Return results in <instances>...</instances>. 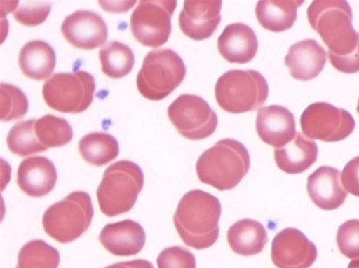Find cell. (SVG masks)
I'll return each mask as SVG.
<instances>
[{
    "label": "cell",
    "instance_id": "1",
    "mask_svg": "<svg viewBox=\"0 0 359 268\" xmlns=\"http://www.w3.org/2000/svg\"><path fill=\"white\" fill-rule=\"evenodd\" d=\"M222 206L218 198L201 190L184 195L174 215L180 238L196 250L212 247L219 238Z\"/></svg>",
    "mask_w": 359,
    "mask_h": 268
},
{
    "label": "cell",
    "instance_id": "2",
    "mask_svg": "<svg viewBox=\"0 0 359 268\" xmlns=\"http://www.w3.org/2000/svg\"><path fill=\"white\" fill-rule=\"evenodd\" d=\"M310 26L329 48V54L346 57L355 52L359 33L352 25L351 8L344 0H318L307 10Z\"/></svg>",
    "mask_w": 359,
    "mask_h": 268
},
{
    "label": "cell",
    "instance_id": "3",
    "mask_svg": "<svg viewBox=\"0 0 359 268\" xmlns=\"http://www.w3.org/2000/svg\"><path fill=\"white\" fill-rule=\"evenodd\" d=\"M250 158L247 148L232 139L219 141L196 163L199 181L219 190H232L248 174Z\"/></svg>",
    "mask_w": 359,
    "mask_h": 268
},
{
    "label": "cell",
    "instance_id": "4",
    "mask_svg": "<svg viewBox=\"0 0 359 268\" xmlns=\"http://www.w3.org/2000/svg\"><path fill=\"white\" fill-rule=\"evenodd\" d=\"M143 187L144 174L136 163L121 160L112 164L104 172L97 190L102 213L114 217L130 211Z\"/></svg>",
    "mask_w": 359,
    "mask_h": 268
},
{
    "label": "cell",
    "instance_id": "5",
    "mask_svg": "<svg viewBox=\"0 0 359 268\" xmlns=\"http://www.w3.org/2000/svg\"><path fill=\"white\" fill-rule=\"evenodd\" d=\"M269 85L255 70H231L222 75L215 87L217 103L230 114L252 112L265 105Z\"/></svg>",
    "mask_w": 359,
    "mask_h": 268
},
{
    "label": "cell",
    "instance_id": "6",
    "mask_svg": "<svg viewBox=\"0 0 359 268\" xmlns=\"http://www.w3.org/2000/svg\"><path fill=\"white\" fill-rule=\"evenodd\" d=\"M185 76V64L176 52L156 48L144 59L137 76V87L145 99L161 101L181 85Z\"/></svg>",
    "mask_w": 359,
    "mask_h": 268
},
{
    "label": "cell",
    "instance_id": "7",
    "mask_svg": "<svg viewBox=\"0 0 359 268\" xmlns=\"http://www.w3.org/2000/svg\"><path fill=\"white\" fill-rule=\"evenodd\" d=\"M94 217L92 198L86 192H73L50 206L42 217L44 232L61 244L77 240L88 230Z\"/></svg>",
    "mask_w": 359,
    "mask_h": 268
},
{
    "label": "cell",
    "instance_id": "8",
    "mask_svg": "<svg viewBox=\"0 0 359 268\" xmlns=\"http://www.w3.org/2000/svg\"><path fill=\"white\" fill-rule=\"evenodd\" d=\"M96 82L86 71L57 73L44 83L42 95L53 110L64 114H79L88 110L94 99Z\"/></svg>",
    "mask_w": 359,
    "mask_h": 268
},
{
    "label": "cell",
    "instance_id": "9",
    "mask_svg": "<svg viewBox=\"0 0 359 268\" xmlns=\"http://www.w3.org/2000/svg\"><path fill=\"white\" fill-rule=\"evenodd\" d=\"M175 0H141L130 17V30L136 41L147 48H161L172 33Z\"/></svg>",
    "mask_w": 359,
    "mask_h": 268
},
{
    "label": "cell",
    "instance_id": "10",
    "mask_svg": "<svg viewBox=\"0 0 359 268\" xmlns=\"http://www.w3.org/2000/svg\"><path fill=\"white\" fill-rule=\"evenodd\" d=\"M168 115L179 134L190 141L208 139L218 127L216 112L198 95H180L168 107Z\"/></svg>",
    "mask_w": 359,
    "mask_h": 268
},
{
    "label": "cell",
    "instance_id": "11",
    "mask_svg": "<svg viewBox=\"0 0 359 268\" xmlns=\"http://www.w3.org/2000/svg\"><path fill=\"white\" fill-rule=\"evenodd\" d=\"M301 128L308 139L337 143L347 139L355 129V120L344 108L329 103H314L303 112Z\"/></svg>",
    "mask_w": 359,
    "mask_h": 268
},
{
    "label": "cell",
    "instance_id": "12",
    "mask_svg": "<svg viewBox=\"0 0 359 268\" xmlns=\"http://www.w3.org/2000/svg\"><path fill=\"white\" fill-rule=\"evenodd\" d=\"M318 258V248L298 228H285L272 241L271 259L278 268H309Z\"/></svg>",
    "mask_w": 359,
    "mask_h": 268
},
{
    "label": "cell",
    "instance_id": "13",
    "mask_svg": "<svg viewBox=\"0 0 359 268\" xmlns=\"http://www.w3.org/2000/svg\"><path fill=\"white\" fill-rule=\"evenodd\" d=\"M62 34L79 50H92L104 45L108 28L101 15L90 10H77L64 20Z\"/></svg>",
    "mask_w": 359,
    "mask_h": 268
},
{
    "label": "cell",
    "instance_id": "14",
    "mask_svg": "<svg viewBox=\"0 0 359 268\" xmlns=\"http://www.w3.org/2000/svg\"><path fill=\"white\" fill-rule=\"evenodd\" d=\"M220 0H188L179 17V25L184 35L194 41L210 38L221 22Z\"/></svg>",
    "mask_w": 359,
    "mask_h": 268
},
{
    "label": "cell",
    "instance_id": "15",
    "mask_svg": "<svg viewBox=\"0 0 359 268\" xmlns=\"http://www.w3.org/2000/svg\"><path fill=\"white\" fill-rule=\"evenodd\" d=\"M256 130L266 145L283 148L296 136V119L283 106L261 108L257 115Z\"/></svg>",
    "mask_w": 359,
    "mask_h": 268
},
{
    "label": "cell",
    "instance_id": "16",
    "mask_svg": "<svg viewBox=\"0 0 359 268\" xmlns=\"http://www.w3.org/2000/svg\"><path fill=\"white\" fill-rule=\"evenodd\" d=\"M307 192L316 206L325 211L338 209L348 196L340 171L330 166H321L308 176Z\"/></svg>",
    "mask_w": 359,
    "mask_h": 268
},
{
    "label": "cell",
    "instance_id": "17",
    "mask_svg": "<svg viewBox=\"0 0 359 268\" xmlns=\"http://www.w3.org/2000/svg\"><path fill=\"white\" fill-rule=\"evenodd\" d=\"M325 48L314 39L301 41L290 46L285 59L290 76L299 81L316 78L327 63Z\"/></svg>",
    "mask_w": 359,
    "mask_h": 268
},
{
    "label": "cell",
    "instance_id": "18",
    "mask_svg": "<svg viewBox=\"0 0 359 268\" xmlns=\"http://www.w3.org/2000/svg\"><path fill=\"white\" fill-rule=\"evenodd\" d=\"M99 241L115 256H133L143 249L146 234L140 223L126 219L105 225L100 234Z\"/></svg>",
    "mask_w": 359,
    "mask_h": 268
},
{
    "label": "cell",
    "instance_id": "19",
    "mask_svg": "<svg viewBox=\"0 0 359 268\" xmlns=\"http://www.w3.org/2000/svg\"><path fill=\"white\" fill-rule=\"evenodd\" d=\"M57 181L54 163L46 157H31L20 164L17 174L18 187L32 198L50 194Z\"/></svg>",
    "mask_w": 359,
    "mask_h": 268
},
{
    "label": "cell",
    "instance_id": "20",
    "mask_svg": "<svg viewBox=\"0 0 359 268\" xmlns=\"http://www.w3.org/2000/svg\"><path fill=\"white\" fill-rule=\"evenodd\" d=\"M258 48L256 33L243 23L230 24L218 39L219 52L231 64L250 63L256 57Z\"/></svg>",
    "mask_w": 359,
    "mask_h": 268
},
{
    "label": "cell",
    "instance_id": "21",
    "mask_svg": "<svg viewBox=\"0 0 359 268\" xmlns=\"http://www.w3.org/2000/svg\"><path fill=\"white\" fill-rule=\"evenodd\" d=\"M318 156L316 141L298 132L287 146L274 150L277 167L287 174H303L316 163Z\"/></svg>",
    "mask_w": 359,
    "mask_h": 268
},
{
    "label": "cell",
    "instance_id": "22",
    "mask_svg": "<svg viewBox=\"0 0 359 268\" xmlns=\"http://www.w3.org/2000/svg\"><path fill=\"white\" fill-rule=\"evenodd\" d=\"M57 57L54 48L42 41H29L19 55V66L22 73L32 80L48 79L54 72Z\"/></svg>",
    "mask_w": 359,
    "mask_h": 268
},
{
    "label": "cell",
    "instance_id": "23",
    "mask_svg": "<svg viewBox=\"0 0 359 268\" xmlns=\"http://www.w3.org/2000/svg\"><path fill=\"white\" fill-rule=\"evenodd\" d=\"M227 241L234 253L254 256L261 253L268 243V234L262 223L241 219L228 230Z\"/></svg>",
    "mask_w": 359,
    "mask_h": 268
},
{
    "label": "cell",
    "instance_id": "24",
    "mask_svg": "<svg viewBox=\"0 0 359 268\" xmlns=\"http://www.w3.org/2000/svg\"><path fill=\"white\" fill-rule=\"evenodd\" d=\"M304 2L298 0H262L257 3V20L266 30L283 32L294 26L298 8Z\"/></svg>",
    "mask_w": 359,
    "mask_h": 268
},
{
    "label": "cell",
    "instance_id": "25",
    "mask_svg": "<svg viewBox=\"0 0 359 268\" xmlns=\"http://www.w3.org/2000/svg\"><path fill=\"white\" fill-rule=\"evenodd\" d=\"M79 150L84 161L97 167L115 160L119 155L118 141L105 132L84 135L79 141Z\"/></svg>",
    "mask_w": 359,
    "mask_h": 268
},
{
    "label": "cell",
    "instance_id": "26",
    "mask_svg": "<svg viewBox=\"0 0 359 268\" xmlns=\"http://www.w3.org/2000/svg\"><path fill=\"white\" fill-rule=\"evenodd\" d=\"M102 71L112 79H121L132 72L135 65L133 50L119 41H110L99 52Z\"/></svg>",
    "mask_w": 359,
    "mask_h": 268
},
{
    "label": "cell",
    "instance_id": "27",
    "mask_svg": "<svg viewBox=\"0 0 359 268\" xmlns=\"http://www.w3.org/2000/svg\"><path fill=\"white\" fill-rule=\"evenodd\" d=\"M35 134L41 145L48 148L64 147L73 139L68 121L53 115H46L35 122Z\"/></svg>",
    "mask_w": 359,
    "mask_h": 268
},
{
    "label": "cell",
    "instance_id": "28",
    "mask_svg": "<svg viewBox=\"0 0 359 268\" xmlns=\"http://www.w3.org/2000/svg\"><path fill=\"white\" fill-rule=\"evenodd\" d=\"M34 119L19 122L13 126L6 139L8 150L19 157H27L30 155L46 152L44 147L35 134Z\"/></svg>",
    "mask_w": 359,
    "mask_h": 268
},
{
    "label": "cell",
    "instance_id": "29",
    "mask_svg": "<svg viewBox=\"0 0 359 268\" xmlns=\"http://www.w3.org/2000/svg\"><path fill=\"white\" fill-rule=\"evenodd\" d=\"M60 253L55 248L42 240L28 241L18 255L15 268H57Z\"/></svg>",
    "mask_w": 359,
    "mask_h": 268
},
{
    "label": "cell",
    "instance_id": "30",
    "mask_svg": "<svg viewBox=\"0 0 359 268\" xmlns=\"http://www.w3.org/2000/svg\"><path fill=\"white\" fill-rule=\"evenodd\" d=\"M1 114L4 122L19 120L28 112L29 104L25 94L11 84L1 83Z\"/></svg>",
    "mask_w": 359,
    "mask_h": 268
},
{
    "label": "cell",
    "instance_id": "31",
    "mask_svg": "<svg viewBox=\"0 0 359 268\" xmlns=\"http://www.w3.org/2000/svg\"><path fill=\"white\" fill-rule=\"evenodd\" d=\"M337 245L341 253L349 259L359 258V220L346 221L337 232Z\"/></svg>",
    "mask_w": 359,
    "mask_h": 268
},
{
    "label": "cell",
    "instance_id": "32",
    "mask_svg": "<svg viewBox=\"0 0 359 268\" xmlns=\"http://www.w3.org/2000/svg\"><path fill=\"white\" fill-rule=\"evenodd\" d=\"M52 10L50 2H24L23 6H18L14 12L15 21L27 27L41 25L48 19Z\"/></svg>",
    "mask_w": 359,
    "mask_h": 268
},
{
    "label": "cell",
    "instance_id": "33",
    "mask_svg": "<svg viewBox=\"0 0 359 268\" xmlns=\"http://www.w3.org/2000/svg\"><path fill=\"white\" fill-rule=\"evenodd\" d=\"M158 268H196V259L192 252L180 246L166 248L157 257Z\"/></svg>",
    "mask_w": 359,
    "mask_h": 268
},
{
    "label": "cell",
    "instance_id": "34",
    "mask_svg": "<svg viewBox=\"0 0 359 268\" xmlns=\"http://www.w3.org/2000/svg\"><path fill=\"white\" fill-rule=\"evenodd\" d=\"M341 178L347 192L359 197V156L346 164Z\"/></svg>",
    "mask_w": 359,
    "mask_h": 268
},
{
    "label": "cell",
    "instance_id": "35",
    "mask_svg": "<svg viewBox=\"0 0 359 268\" xmlns=\"http://www.w3.org/2000/svg\"><path fill=\"white\" fill-rule=\"evenodd\" d=\"M330 62L332 67L338 70L339 72L345 73V74H355L359 72V42L355 52L346 57H337L329 54Z\"/></svg>",
    "mask_w": 359,
    "mask_h": 268
},
{
    "label": "cell",
    "instance_id": "36",
    "mask_svg": "<svg viewBox=\"0 0 359 268\" xmlns=\"http://www.w3.org/2000/svg\"><path fill=\"white\" fill-rule=\"evenodd\" d=\"M105 268H154V267L149 261L136 259V260L126 261V262L114 263Z\"/></svg>",
    "mask_w": 359,
    "mask_h": 268
},
{
    "label": "cell",
    "instance_id": "37",
    "mask_svg": "<svg viewBox=\"0 0 359 268\" xmlns=\"http://www.w3.org/2000/svg\"><path fill=\"white\" fill-rule=\"evenodd\" d=\"M348 268H359V258L352 259L351 262L348 265Z\"/></svg>",
    "mask_w": 359,
    "mask_h": 268
},
{
    "label": "cell",
    "instance_id": "38",
    "mask_svg": "<svg viewBox=\"0 0 359 268\" xmlns=\"http://www.w3.org/2000/svg\"><path fill=\"white\" fill-rule=\"evenodd\" d=\"M356 110H358V113L359 114V99H358V108H356Z\"/></svg>",
    "mask_w": 359,
    "mask_h": 268
}]
</instances>
